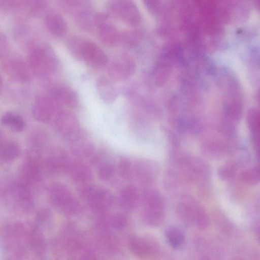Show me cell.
Listing matches in <instances>:
<instances>
[{
  "label": "cell",
  "mask_w": 260,
  "mask_h": 260,
  "mask_svg": "<svg viewBox=\"0 0 260 260\" xmlns=\"http://www.w3.org/2000/svg\"><path fill=\"white\" fill-rule=\"evenodd\" d=\"M28 61L32 73L40 77L55 73L59 65L54 51L45 45L32 46L29 50Z\"/></svg>",
  "instance_id": "6da1fadb"
},
{
  "label": "cell",
  "mask_w": 260,
  "mask_h": 260,
  "mask_svg": "<svg viewBox=\"0 0 260 260\" xmlns=\"http://www.w3.org/2000/svg\"><path fill=\"white\" fill-rule=\"evenodd\" d=\"M179 217L187 224L195 223L199 228L206 229L209 225L208 215L204 208L193 197L183 196L177 207Z\"/></svg>",
  "instance_id": "7a4b0ae2"
},
{
  "label": "cell",
  "mask_w": 260,
  "mask_h": 260,
  "mask_svg": "<svg viewBox=\"0 0 260 260\" xmlns=\"http://www.w3.org/2000/svg\"><path fill=\"white\" fill-rule=\"evenodd\" d=\"M144 215L147 222L153 225L161 224L165 217L166 201L157 190L148 188L142 193Z\"/></svg>",
  "instance_id": "3957f363"
},
{
  "label": "cell",
  "mask_w": 260,
  "mask_h": 260,
  "mask_svg": "<svg viewBox=\"0 0 260 260\" xmlns=\"http://www.w3.org/2000/svg\"><path fill=\"white\" fill-rule=\"evenodd\" d=\"M74 56L94 68L106 66L108 57L105 52L92 42L81 39L77 46Z\"/></svg>",
  "instance_id": "277c9868"
},
{
  "label": "cell",
  "mask_w": 260,
  "mask_h": 260,
  "mask_svg": "<svg viewBox=\"0 0 260 260\" xmlns=\"http://www.w3.org/2000/svg\"><path fill=\"white\" fill-rule=\"evenodd\" d=\"M53 120L55 129L64 139L74 141L79 138L81 128L77 118L73 113L59 109Z\"/></svg>",
  "instance_id": "5b68a950"
},
{
  "label": "cell",
  "mask_w": 260,
  "mask_h": 260,
  "mask_svg": "<svg viewBox=\"0 0 260 260\" xmlns=\"http://www.w3.org/2000/svg\"><path fill=\"white\" fill-rule=\"evenodd\" d=\"M108 11L110 15L130 26H136L141 21L140 11L134 2L131 1H111Z\"/></svg>",
  "instance_id": "8992f818"
},
{
  "label": "cell",
  "mask_w": 260,
  "mask_h": 260,
  "mask_svg": "<svg viewBox=\"0 0 260 260\" xmlns=\"http://www.w3.org/2000/svg\"><path fill=\"white\" fill-rule=\"evenodd\" d=\"M179 166L188 180L201 182L206 181L209 176V168L201 158L192 156H183L179 160Z\"/></svg>",
  "instance_id": "52a82bcc"
},
{
  "label": "cell",
  "mask_w": 260,
  "mask_h": 260,
  "mask_svg": "<svg viewBox=\"0 0 260 260\" xmlns=\"http://www.w3.org/2000/svg\"><path fill=\"white\" fill-rule=\"evenodd\" d=\"M49 194L51 203L56 207L71 213L79 210V202L64 185L54 183L49 188Z\"/></svg>",
  "instance_id": "ba28073f"
},
{
  "label": "cell",
  "mask_w": 260,
  "mask_h": 260,
  "mask_svg": "<svg viewBox=\"0 0 260 260\" xmlns=\"http://www.w3.org/2000/svg\"><path fill=\"white\" fill-rule=\"evenodd\" d=\"M136 70V63L132 56L123 54L114 59L108 68V73L112 79L123 81L131 77Z\"/></svg>",
  "instance_id": "9c48e42d"
},
{
  "label": "cell",
  "mask_w": 260,
  "mask_h": 260,
  "mask_svg": "<svg viewBox=\"0 0 260 260\" xmlns=\"http://www.w3.org/2000/svg\"><path fill=\"white\" fill-rule=\"evenodd\" d=\"M58 104L50 96H38L32 107V114L38 121L46 123L53 119L60 109Z\"/></svg>",
  "instance_id": "30bf717a"
},
{
  "label": "cell",
  "mask_w": 260,
  "mask_h": 260,
  "mask_svg": "<svg viewBox=\"0 0 260 260\" xmlns=\"http://www.w3.org/2000/svg\"><path fill=\"white\" fill-rule=\"evenodd\" d=\"M4 72L12 80L26 83L31 77V71L28 66L23 60L16 57L6 58L2 63Z\"/></svg>",
  "instance_id": "8fae6325"
},
{
  "label": "cell",
  "mask_w": 260,
  "mask_h": 260,
  "mask_svg": "<svg viewBox=\"0 0 260 260\" xmlns=\"http://www.w3.org/2000/svg\"><path fill=\"white\" fill-rule=\"evenodd\" d=\"M82 194L90 206L96 210L104 209L109 206L113 201L112 196L109 191L92 186H85L83 188Z\"/></svg>",
  "instance_id": "7c38bea8"
},
{
  "label": "cell",
  "mask_w": 260,
  "mask_h": 260,
  "mask_svg": "<svg viewBox=\"0 0 260 260\" xmlns=\"http://www.w3.org/2000/svg\"><path fill=\"white\" fill-rule=\"evenodd\" d=\"M8 191L22 209L28 210L32 207L33 197L30 185L28 183L20 179L12 183Z\"/></svg>",
  "instance_id": "4fadbf2b"
},
{
  "label": "cell",
  "mask_w": 260,
  "mask_h": 260,
  "mask_svg": "<svg viewBox=\"0 0 260 260\" xmlns=\"http://www.w3.org/2000/svg\"><path fill=\"white\" fill-rule=\"evenodd\" d=\"M158 173L157 165L151 160L143 159L134 166L133 175L142 184H150L156 179Z\"/></svg>",
  "instance_id": "5bb4252c"
},
{
  "label": "cell",
  "mask_w": 260,
  "mask_h": 260,
  "mask_svg": "<svg viewBox=\"0 0 260 260\" xmlns=\"http://www.w3.org/2000/svg\"><path fill=\"white\" fill-rule=\"evenodd\" d=\"M49 95L58 105H63L68 107H75L78 103V96L77 93L68 86L56 87L52 90Z\"/></svg>",
  "instance_id": "9a60e30c"
},
{
  "label": "cell",
  "mask_w": 260,
  "mask_h": 260,
  "mask_svg": "<svg viewBox=\"0 0 260 260\" xmlns=\"http://www.w3.org/2000/svg\"><path fill=\"white\" fill-rule=\"evenodd\" d=\"M68 157L61 151L56 150L51 153L46 161V168L52 174L67 171L70 165Z\"/></svg>",
  "instance_id": "2e32d148"
},
{
  "label": "cell",
  "mask_w": 260,
  "mask_h": 260,
  "mask_svg": "<svg viewBox=\"0 0 260 260\" xmlns=\"http://www.w3.org/2000/svg\"><path fill=\"white\" fill-rule=\"evenodd\" d=\"M45 23L49 32L55 37H62L67 32V24L65 19L55 11H50L47 13Z\"/></svg>",
  "instance_id": "e0dca14e"
},
{
  "label": "cell",
  "mask_w": 260,
  "mask_h": 260,
  "mask_svg": "<svg viewBox=\"0 0 260 260\" xmlns=\"http://www.w3.org/2000/svg\"><path fill=\"white\" fill-rule=\"evenodd\" d=\"M97 27L99 39L105 45L114 47L120 43V32L114 25L106 21Z\"/></svg>",
  "instance_id": "ac0fdd59"
},
{
  "label": "cell",
  "mask_w": 260,
  "mask_h": 260,
  "mask_svg": "<svg viewBox=\"0 0 260 260\" xmlns=\"http://www.w3.org/2000/svg\"><path fill=\"white\" fill-rule=\"evenodd\" d=\"M21 180L30 185L39 182L42 177L41 165L25 160L20 169Z\"/></svg>",
  "instance_id": "d6986e66"
},
{
  "label": "cell",
  "mask_w": 260,
  "mask_h": 260,
  "mask_svg": "<svg viewBox=\"0 0 260 260\" xmlns=\"http://www.w3.org/2000/svg\"><path fill=\"white\" fill-rule=\"evenodd\" d=\"M83 2L81 6L74 13L76 24L81 29L90 31L95 25L94 15H93L89 6Z\"/></svg>",
  "instance_id": "ffe728a7"
},
{
  "label": "cell",
  "mask_w": 260,
  "mask_h": 260,
  "mask_svg": "<svg viewBox=\"0 0 260 260\" xmlns=\"http://www.w3.org/2000/svg\"><path fill=\"white\" fill-rule=\"evenodd\" d=\"M96 88L101 98L107 103L114 102L118 96V91L114 84L105 77H101L98 80Z\"/></svg>",
  "instance_id": "44dd1931"
},
{
  "label": "cell",
  "mask_w": 260,
  "mask_h": 260,
  "mask_svg": "<svg viewBox=\"0 0 260 260\" xmlns=\"http://www.w3.org/2000/svg\"><path fill=\"white\" fill-rule=\"evenodd\" d=\"M71 178L75 182L85 183L91 178V171L86 165L79 162H71L67 170Z\"/></svg>",
  "instance_id": "7402d4cb"
},
{
  "label": "cell",
  "mask_w": 260,
  "mask_h": 260,
  "mask_svg": "<svg viewBox=\"0 0 260 260\" xmlns=\"http://www.w3.org/2000/svg\"><path fill=\"white\" fill-rule=\"evenodd\" d=\"M248 127L252 135L253 143L256 152L258 155L259 132L260 127V118L258 110L251 109L248 112L246 118Z\"/></svg>",
  "instance_id": "603a6c76"
},
{
  "label": "cell",
  "mask_w": 260,
  "mask_h": 260,
  "mask_svg": "<svg viewBox=\"0 0 260 260\" xmlns=\"http://www.w3.org/2000/svg\"><path fill=\"white\" fill-rule=\"evenodd\" d=\"M139 193L137 188L133 185L124 187L120 193V202L125 208L131 209L135 207L139 200Z\"/></svg>",
  "instance_id": "cb8c5ba5"
},
{
  "label": "cell",
  "mask_w": 260,
  "mask_h": 260,
  "mask_svg": "<svg viewBox=\"0 0 260 260\" xmlns=\"http://www.w3.org/2000/svg\"><path fill=\"white\" fill-rule=\"evenodd\" d=\"M202 149L206 155L211 158H219L225 155L228 148L221 141L209 140L204 143Z\"/></svg>",
  "instance_id": "d4e9b609"
},
{
  "label": "cell",
  "mask_w": 260,
  "mask_h": 260,
  "mask_svg": "<svg viewBox=\"0 0 260 260\" xmlns=\"http://www.w3.org/2000/svg\"><path fill=\"white\" fill-rule=\"evenodd\" d=\"M19 146L15 142L7 141L0 143V159L9 162L17 158L20 153Z\"/></svg>",
  "instance_id": "484cf974"
},
{
  "label": "cell",
  "mask_w": 260,
  "mask_h": 260,
  "mask_svg": "<svg viewBox=\"0 0 260 260\" xmlns=\"http://www.w3.org/2000/svg\"><path fill=\"white\" fill-rule=\"evenodd\" d=\"M1 122L4 125L17 132H21L25 128V124L22 117L12 112L5 113L1 118Z\"/></svg>",
  "instance_id": "4316f807"
},
{
  "label": "cell",
  "mask_w": 260,
  "mask_h": 260,
  "mask_svg": "<svg viewBox=\"0 0 260 260\" xmlns=\"http://www.w3.org/2000/svg\"><path fill=\"white\" fill-rule=\"evenodd\" d=\"M29 242L32 250L38 254L42 253L45 249V240L39 228L33 227L29 234Z\"/></svg>",
  "instance_id": "83f0119b"
},
{
  "label": "cell",
  "mask_w": 260,
  "mask_h": 260,
  "mask_svg": "<svg viewBox=\"0 0 260 260\" xmlns=\"http://www.w3.org/2000/svg\"><path fill=\"white\" fill-rule=\"evenodd\" d=\"M238 170V166L236 162H228L218 168L217 173L221 180L230 181L236 176Z\"/></svg>",
  "instance_id": "f1b7e54d"
},
{
  "label": "cell",
  "mask_w": 260,
  "mask_h": 260,
  "mask_svg": "<svg viewBox=\"0 0 260 260\" xmlns=\"http://www.w3.org/2000/svg\"><path fill=\"white\" fill-rule=\"evenodd\" d=\"M241 181L244 184L250 186L257 185L259 182V171L257 166L247 169L241 172L239 175Z\"/></svg>",
  "instance_id": "f546056e"
},
{
  "label": "cell",
  "mask_w": 260,
  "mask_h": 260,
  "mask_svg": "<svg viewBox=\"0 0 260 260\" xmlns=\"http://www.w3.org/2000/svg\"><path fill=\"white\" fill-rule=\"evenodd\" d=\"M166 237L169 244L175 248L180 247L184 241L183 233L175 227H170L166 230Z\"/></svg>",
  "instance_id": "4dcf8cb0"
},
{
  "label": "cell",
  "mask_w": 260,
  "mask_h": 260,
  "mask_svg": "<svg viewBox=\"0 0 260 260\" xmlns=\"http://www.w3.org/2000/svg\"><path fill=\"white\" fill-rule=\"evenodd\" d=\"M141 35L138 30H127L120 32V43L128 48H134L139 44Z\"/></svg>",
  "instance_id": "1f68e13d"
},
{
  "label": "cell",
  "mask_w": 260,
  "mask_h": 260,
  "mask_svg": "<svg viewBox=\"0 0 260 260\" xmlns=\"http://www.w3.org/2000/svg\"><path fill=\"white\" fill-rule=\"evenodd\" d=\"M48 137L47 133L42 129H37L33 131L30 136L29 141L31 148L38 150L43 147L48 142Z\"/></svg>",
  "instance_id": "d6a6232c"
},
{
  "label": "cell",
  "mask_w": 260,
  "mask_h": 260,
  "mask_svg": "<svg viewBox=\"0 0 260 260\" xmlns=\"http://www.w3.org/2000/svg\"><path fill=\"white\" fill-rule=\"evenodd\" d=\"M45 1H28L22 2V8L26 9L30 14L36 15L41 13L46 7Z\"/></svg>",
  "instance_id": "836d02e7"
},
{
  "label": "cell",
  "mask_w": 260,
  "mask_h": 260,
  "mask_svg": "<svg viewBox=\"0 0 260 260\" xmlns=\"http://www.w3.org/2000/svg\"><path fill=\"white\" fill-rule=\"evenodd\" d=\"M98 171L99 175L102 179L108 180L114 174V167L111 162L105 161L99 165Z\"/></svg>",
  "instance_id": "e575fe53"
},
{
  "label": "cell",
  "mask_w": 260,
  "mask_h": 260,
  "mask_svg": "<svg viewBox=\"0 0 260 260\" xmlns=\"http://www.w3.org/2000/svg\"><path fill=\"white\" fill-rule=\"evenodd\" d=\"M121 176L125 179H129L133 176L134 166L127 159H121L118 167Z\"/></svg>",
  "instance_id": "d590c367"
},
{
  "label": "cell",
  "mask_w": 260,
  "mask_h": 260,
  "mask_svg": "<svg viewBox=\"0 0 260 260\" xmlns=\"http://www.w3.org/2000/svg\"><path fill=\"white\" fill-rule=\"evenodd\" d=\"M8 48V43L7 38L3 35L0 34V57L4 56L6 54Z\"/></svg>",
  "instance_id": "8d00e7d4"
},
{
  "label": "cell",
  "mask_w": 260,
  "mask_h": 260,
  "mask_svg": "<svg viewBox=\"0 0 260 260\" xmlns=\"http://www.w3.org/2000/svg\"><path fill=\"white\" fill-rule=\"evenodd\" d=\"M50 213L47 209H41L37 214V218L39 222H43L49 218Z\"/></svg>",
  "instance_id": "74e56055"
},
{
  "label": "cell",
  "mask_w": 260,
  "mask_h": 260,
  "mask_svg": "<svg viewBox=\"0 0 260 260\" xmlns=\"http://www.w3.org/2000/svg\"><path fill=\"white\" fill-rule=\"evenodd\" d=\"M3 77L1 75V74L0 73V89H2V88L3 87Z\"/></svg>",
  "instance_id": "f35d334b"
}]
</instances>
